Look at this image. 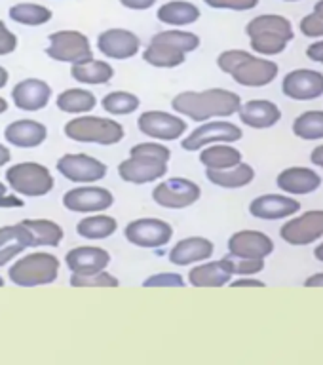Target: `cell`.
I'll use <instances>...</instances> for the list:
<instances>
[{"label":"cell","mask_w":323,"mask_h":365,"mask_svg":"<svg viewBox=\"0 0 323 365\" xmlns=\"http://www.w3.org/2000/svg\"><path fill=\"white\" fill-rule=\"evenodd\" d=\"M242 97L236 91L225 88H211L204 91H181L171 99V108L175 113L194 120L205 122L211 118H228L238 113Z\"/></svg>","instance_id":"cell-1"},{"label":"cell","mask_w":323,"mask_h":365,"mask_svg":"<svg viewBox=\"0 0 323 365\" xmlns=\"http://www.w3.org/2000/svg\"><path fill=\"white\" fill-rule=\"evenodd\" d=\"M59 274V259L51 253H31L17 259L8 270V278L19 287H39L50 285Z\"/></svg>","instance_id":"cell-2"},{"label":"cell","mask_w":323,"mask_h":365,"mask_svg":"<svg viewBox=\"0 0 323 365\" xmlns=\"http://www.w3.org/2000/svg\"><path fill=\"white\" fill-rule=\"evenodd\" d=\"M65 135L73 141L96 143L108 147L124 139V128L116 120L84 114L65 124Z\"/></svg>","instance_id":"cell-3"},{"label":"cell","mask_w":323,"mask_h":365,"mask_svg":"<svg viewBox=\"0 0 323 365\" xmlns=\"http://www.w3.org/2000/svg\"><path fill=\"white\" fill-rule=\"evenodd\" d=\"M6 181L19 196L29 198H40L53 190V175L46 165L39 162H21L8 168Z\"/></svg>","instance_id":"cell-4"},{"label":"cell","mask_w":323,"mask_h":365,"mask_svg":"<svg viewBox=\"0 0 323 365\" xmlns=\"http://www.w3.org/2000/svg\"><path fill=\"white\" fill-rule=\"evenodd\" d=\"M50 46L46 48V56L59 63H82L93 57L90 38L78 31H57L50 34Z\"/></svg>","instance_id":"cell-5"},{"label":"cell","mask_w":323,"mask_h":365,"mask_svg":"<svg viewBox=\"0 0 323 365\" xmlns=\"http://www.w3.org/2000/svg\"><path fill=\"white\" fill-rule=\"evenodd\" d=\"M124 234L125 240L137 247L156 250V247H164L170 244L173 238V227L162 219L145 217V219H135V221L128 222Z\"/></svg>","instance_id":"cell-6"},{"label":"cell","mask_w":323,"mask_h":365,"mask_svg":"<svg viewBox=\"0 0 323 365\" xmlns=\"http://www.w3.org/2000/svg\"><path fill=\"white\" fill-rule=\"evenodd\" d=\"M202 196V188L185 177H170L153 190V200L168 210H185L190 207Z\"/></svg>","instance_id":"cell-7"},{"label":"cell","mask_w":323,"mask_h":365,"mask_svg":"<svg viewBox=\"0 0 323 365\" xmlns=\"http://www.w3.org/2000/svg\"><path fill=\"white\" fill-rule=\"evenodd\" d=\"M278 73L280 67L276 61L247 53L232 68L230 76H232L236 84L245 86V88H265V86L272 84L276 76H278Z\"/></svg>","instance_id":"cell-8"},{"label":"cell","mask_w":323,"mask_h":365,"mask_svg":"<svg viewBox=\"0 0 323 365\" xmlns=\"http://www.w3.org/2000/svg\"><path fill=\"white\" fill-rule=\"evenodd\" d=\"M280 236L289 245H310L323 238V210H310L302 215L291 217L280 228Z\"/></svg>","instance_id":"cell-9"},{"label":"cell","mask_w":323,"mask_h":365,"mask_svg":"<svg viewBox=\"0 0 323 365\" xmlns=\"http://www.w3.org/2000/svg\"><path fill=\"white\" fill-rule=\"evenodd\" d=\"M244 137L242 128L232 122H205L181 141V147L188 153L200 150V148L213 145V143H236Z\"/></svg>","instance_id":"cell-10"},{"label":"cell","mask_w":323,"mask_h":365,"mask_svg":"<svg viewBox=\"0 0 323 365\" xmlns=\"http://www.w3.org/2000/svg\"><path fill=\"white\" fill-rule=\"evenodd\" d=\"M137 128L143 135L153 137L158 141H175L185 135L187 122L165 110H147L137 120Z\"/></svg>","instance_id":"cell-11"},{"label":"cell","mask_w":323,"mask_h":365,"mask_svg":"<svg viewBox=\"0 0 323 365\" xmlns=\"http://www.w3.org/2000/svg\"><path fill=\"white\" fill-rule=\"evenodd\" d=\"M56 168L73 182H97L107 175V165L88 154H63Z\"/></svg>","instance_id":"cell-12"},{"label":"cell","mask_w":323,"mask_h":365,"mask_svg":"<svg viewBox=\"0 0 323 365\" xmlns=\"http://www.w3.org/2000/svg\"><path fill=\"white\" fill-rule=\"evenodd\" d=\"M282 91L295 101H312L323 96V73L314 68H295L284 76Z\"/></svg>","instance_id":"cell-13"},{"label":"cell","mask_w":323,"mask_h":365,"mask_svg":"<svg viewBox=\"0 0 323 365\" xmlns=\"http://www.w3.org/2000/svg\"><path fill=\"white\" fill-rule=\"evenodd\" d=\"M113 204V192L103 187H76L63 196V205L74 213H101Z\"/></svg>","instance_id":"cell-14"},{"label":"cell","mask_w":323,"mask_h":365,"mask_svg":"<svg viewBox=\"0 0 323 365\" xmlns=\"http://www.w3.org/2000/svg\"><path fill=\"white\" fill-rule=\"evenodd\" d=\"M168 173V164L143 154H130V158L120 162L118 175L131 185H145V182L158 181Z\"/></svg>","instance_id":"cell-15"},{"label":"cell","mask_w":323,"mask_h":365,"mask_svg":"<svg viewBox=\"0 0 323 365\" xmlns=\"http://www.w3.org/2000/svg\"><path fill=\"white\" fill-rule=\"evenodd\" d=\"M97 48L108 59H131L139 53L141 40L128 29H108L97 36Z\"/></svg>","instance_id":"cell-16"},{"label":"cell","mask_w":323,"mask_h":365,"mask_svg":"<svg viewBox=\"0 0 323 365\" xmlns=\"http://www.w3.org/2000/svg\"><path fill=\"white\" fill-rule=\"evenodd\" d=\"M301 211V202L287 194H261L250 204V213L262 221H282Z\"/></svg>","instance_id":"cell-17"},{"label":"cell","mask_w":323,"mask_h":365,"mask_svg":"<svg viewBox=\"0 0 323 365\" xmlns=\"http://www.w3.org/2000/svg\"><path fill=\"white\" fill-rule=\"evenodd\" d=\"M276 185L282 192L289 194V196H307L322 187V177L312 168L291 165V168L280 171L276 177Z\"/></svg>","instance_id":"cell-18"},{"label":"cell","mask_w":323,"mask_h":365,"mask_svg":"<svg viewBox=\"0 0 323 365\" xmlns=\"http://www.w3.org/2000/svg\"><path fill=\"white\" fill-rule=\"evenodd\" d=\"M11 99L17 108L34 113L48 107L51 99V86L40 78H25L11 90Z\"/></svg>","instance_id":"cell-19"},{"label":"cell","mask_w":323,"mask_h":365,"mask_svg":"<svg viewBox=\"0 0 323 365\" xmlns=\"http://www.w3.org/2000/svg\"><path fill=\"white\" fill-rule=\"evenodd\" d=\"M228 253L238 257H265L272 255L274 242L261 230H238L228 238Z\"/></svg>","instance_id":"cell-20"},{"label":"cell","mask_w":323,"mask_h":365,"mask_svg":"<svg viewBox=\"0 0 323 365\" xmlns=\"http://www.w3.org/2000/svg\"><path fill=\"white\" fill-rule=\"evenodd\" d=\"M65 264L74 274L101 272L111 264V253L97 245H80L65 255Z\"/></svg>","instance_id":"cell-21"},{"label":"cell","mask_w":323,"mask_h":365,"mask_svg":"<svg viewBox=\"0 0 323 365\" xmlns=\"http://www.w3.org/2000/svg\"><path fill=\"white\" fill-rule=\"evenodd\" d=\"M238 116L240 122L253 130H268L282 120V110L276 103L268 99H251L240 105Z\"/></svg>","instance_id":"cell-22"},{"label":"cell","mask_w":323,"mask_h":365,"mask_svg":"<svg viewBox=\"0 0 323 365\" xmlns=\"http://www.w3.org/2000/svg\"><path fill=\"white\" fill-rule=\"evenodd\" d=\"M4 139L17 148H36L48 139V128L36 120H16L6 125Z\"/></svg>","instance_id":"cell-23"},{"label":"cell","mask_w":323,"mask_h":365,"mask_svg":"<svg viewBox=\"0 0 323 365\" xmlns=\"http://www.w3.org/2000/svg\"><path fill=\"white\" fill-rule=\"evenodd\" d=\"M215 251L213 242L204 236H188V238L179 240L173 250L170 251V261L177 267H187L194 262H202L211 259Z\"/></svg>","instance_id":"cell-24"},{"label":"cell","mask_w":323,"mask_h":365,"mask_svg":"<svg viewBox=\"0 0 323 365\" xmlns=\"http://www.w3.org/2000/svg\"><path fill=\"white\" fill-rule=\"evenodd\" d=\"M232 268L222 257L219 261H202L188 272V284L194 287H222L232 279Z\"/></svg>","instance_id":"cell-25"},{"label":"cell","mask_w":323,"mask_h":365,"mask_svg":"<svg viewBox=\"0 0 323 365\" xmlns=\"http://www.w3.org/2000/svg\"><path fill=\"white\" fill-rule=\"evenodd\" d=\"M27 247H34V242L27 227H23V222L0 227V267L21 255Z\"/></svg>","instance_id":"cell-26"},{"label":"cell","mask_w":323,"mask_h":365,"mask_svg":"<svg viewBox=\"0 0 323 365\" xmlns=\"http://www.w3.org/2000/svg\"><path fill=\"white\" fill-rule=\"evenodd\" d=\"M205 177L211 185L221 188H244L255 179V170L250 164H245L244 160L232 168L225 170H205Z\"/></svg>","instance_id":"cell-27"},{"label":"cell","mask_w":323,"mask_h":365,"mask_svg":"<svg viewBox=\"0 0 323 365\" xmlns=\"http://www.w3.org/2000/svg\"><path fill=\"white\" fill-rule=\"evenodd\" d=\"M200 8L194 6L193 2H185V0H171L165 2L158 8L156 17L158 21L171 25V27H185V25H193L200 19Z\"/></svg>","instance_id":"cell-28"},{"label":"cell","mask_w":323,"mask_h":365,"mask_svg":"<svg viewBox=\"0 0 323 365\" xmlns=\"http://www.w3.org/2000/svg\"><path fill=\"white\" fill-rule=\"evenodd\" d=\"M200 162L205 170H225L242 162V153L232 147V143H213L200 148Z\"/></svg>","instance_id":"cell-29"},{"label":"cell","mask_w":323,"mask_h":365,"mask_svg":"<svg viewBox=\"0 0 323 365\" xmlns=\"http://www.w3.org/2000/svg\"><path fill=\"white\" fill-rule=\"evenodd\" d=\"M71 76L76 82L90 86H101L111 82L114 76V68L111 63L97 61V59H86L82 63H74L71 67Z\"/></svg>","instance_id":"cell-30"},{"label":"cell","mask_w":323,"mask_h":365,"mask_svg":"<svg viewBox=\"0 0 323 365\" xmlns=\"http://www.w3.org/2000/svg\"><path fill=\"white\" fill-rule=\"evenodd\" d=\"M255 33H276L282 34L285 38L293 40L295 38V31L293 25L287 17L278 16V14H262V16L253 17L247 25H245V34L251 36Z\"/></svg>","instance_id":"cell-31"},{"label":"cell","mask_w":323,"mask_h":365,"mask_svg":"<svg viewBox=\"0 0 323 365\" xmlns=\"http://www.w3.org/2000/svg\"><path fill=\"white\" fill-rule=\"evenodd\" d=\"M57 108L67 114H86L97 105L96 96L82 88H68L57 96Z\"/></svg>","instance_id":"cell-32"},{"label":"cell","mask_w":323,"mask_h":365,"mask_svg":"<svg viewBox=\"0 0 323 365\" xmlns=\"http://www.w3.org/2000/svg\"><path fill=\"white\" fill-rule=\"evenodd\" d=\"M21 222L33 236L34 247H40V245L57 247L61 244L63 236H65L63 228L56 221H50V219H25Z\"/></svg>","instance_id":"cell-33"},{"label":"cell","mask_w":323,"mask_h":365,"mask_svg":"<svg viewBox=\"0 0 323 365\" xmlns=\"http://www.w3.org/2000/svg\"><path fill=\"white\" fill-rule=\"evenodd\" d=\"M143 59L153 65V67L158 68H175L179 65L187 61V53L175 50L168 44H162V42H154L150 40V44L147 46V50L143 51Z\"/></svg>","instance_id":"cell-34"},{"label":"cell","mask_w":323,"mask_h":365,"mask_svg":"<svg viewBox=\"0 0 323 365\" xmlns=\"http://www.w3.org/2000/svg\"><path fill=\"white\" fill-rule=\"evenodd\" d=\"M118 228V221L111 215H88L76 225V234L84 240H105L113 236Z\"/></svg>","instance_id":"cell-35"},{"label":"cell","mask_w":323,"mask_h":365,"mask_svg":"<svg viewBox=\"0 0 323 365\" xmlns=\"http://www.w3.org/2000/svg\"><path fill=\"white\" fill-rule=\"evenodd\" d=\"M293 133L302 141L323 139V110H307L293 120Z\"/></svg>","instance_id":"cell-36"},{"label":"cell","mask_w":323,"mask_h":365,"mask_svg":"<svg viewBox=\"0 0 323 365\" xmlns=\"http://www.w3.org/2000/svg\"><path fill=\"white\" fill-rule=\"evenodd\" d=\"M10 19L27 25V27H40L51 19V10L42 4H16L10 8Z\"/></svg>","instance_id":"cell-37"},{"label":"cell","mask_w":323,"mask_h":365,"mask_svg":"<svg viewBox=\"0 0 323 365\" xmlns=\"http://www.w3.org/2000/svg\"><path fill=\"white\" fill-rule=\"evenodd\" d=\"M101 105L113 116H125L141 107V99L131 91H111L108 96L103 97Z\"/></svg>","instance_id":"cell-38"},{"label":"cell","mask_w":323,"mask_h":365,"mask_svg":"<svg viewBox=\"0 0 323 365\" xmlns=\"http://www.w3.org/2000/svg\"><path fill=\"white\" fill-rule=\"evenodd\" d=\"M150 40L171 46V48H175L183 53H190V51L198 50L200 46L198 34L188 33V31H162V33L154 34Z\"/></svg>","instance_id":"cell-39"},{"label":"cell","mask_w":323,"mask_h":365,"mask_svg":"<svg viewBox=\"0 0 323 365\" xmlns=\"http://www.w3.org/2000/svg\"><path fill=\"white\" fill-rule=\"evenodd\" d=\"M250 44L253 51L261 53V56H278L285 51L289 40L276 33H255L250 36Z\"/></svg>","instance_id":"cell-40"},{"label":"cell","mask_w":323,"mask_h":365,"mask_svg":"<svg viewBox=\"0 0 323 365\" xmlns=\"http://www.w3.org/2000/svg\"><path fill=\"white\" fill-rule=\"evenodd\" d=\"M71 285L78 287V289H84V287H108V289H114V287H118L120 282L116 276L108 274L107 270H101V272L91 274L73 272V276H71Z\"/></svg>","instance_id":"cell-41"},{"label":"cell","mask_w":323,"mask_h":365,"mask_svg":"<svg viewBox=\"0 0 323 365\" xmlns=\"http://www.w3.org/2000/svg\"><path fill=\"white\" fill-rule=\"evenodd\" d=\"M225 259L232 268L234 276H255L265 270V259H259V257H238L228 253Z\"/></svg>","instance_id":"cell-42"},{"label":"cell","mask_w":323,"mask_h":365,"mask_svg":"<svg viewBox=\"0 0 323 365\" xmlns=\"http://www.w3.org/2000/svg\"><path fill=\"white\" fill-rule=\"evenodd\" d=\"M130 154H143V156H150V158H156L160 162H170L171 160V150L160 143L148 141V143H139L135 147H131Z\"/></svg>","instance_id":"cell-43"},{"label":"cell","mask_w":323,"mask_h":365,"mask_svg":"<svg viewBox=\"0 0 323 365\" xmlns=\"http://www.w3.org/2000/svg\"><path fill=\"white\" fill-rule=\"evenodd\" d=\"M145 287H185V278H183L181 274L177 272H158L153 274V276H148L145 282H143Z\"/></svg>","instance_id":"cell-44"},{"label":"cell","mask_w":323,"mask_h":365,"mask_svg":"<svg viewBox=\"0 0 323 365\" xmlns=\"http://www.w3.org/2000/svg\"><path fill=\"white\" fill-rule=\"evenodd\" d=\"M299 29L308 38H323V17L312 11V14L302 17L301 23H299Z\"/></svg>","instance_id":"cell-45"},{"label":"cell","mask_w":323,"mask_h":365,"mask_svg":"<svg viewBox=\"0 0 323 365\" xmlns=\"http://www.w3.org/2000/svg\"><path fill=\"white\" fill-rule=\"evenodd\" d=\"M205 4L215 10H234V11H247L257 8L259 0H204Z\"/></svg>","instance_id":"cell-46"},{"label":"cell","mask_w":323,"mask_h":365,"mask_svg":"<svg viewBox=\"0 0 323 365\" xmlns=\"http://www.w3.org/2000/svg\"><path fill=\"white\" fill-rule=\"evenodd\" d=\"M17 48V36L0 21V56H10Z\"/></svg>","instance_id":"cell-47"},{"label":"cell","mask_w":323,"mask_h":365,"mask_svg":"<svg viewBox=\"0 0 323 365\" xmlns=\"http://www.w3.org/2000/svg\"><path fill=\"white\" fill-rule=\"evenodd\" d=\"M228 285H230V287H265V282H262V279H257V278H253V276H240L238 279H230V282H228Z\"/></svg>","instance_id":"cell-48"},{"label":"cell","mask_w":323,"mask_h":365,"mask_svg":"<svg viewBox=\"0 0 323 365\" xmlns=\"http://www.w3.org/2000/svg\"><path fill=\"white\" fill-rule=\"evenodd\" d=\"M307 57L310 61L322 63L323 65V38L318 40V42H314L307 48Z\"/></svg>","instance_id":"cell-49"},{"label":"cell","mask_w":323,"mask_h":365,"mask_svg":"<svg viewBox=\"0 0 323 365\" xmlns=\"http://www.w3.org/2000/svg\"><path fill=\"white\" fill-rule=\"evenodd\" d=\"M154 2L156 0H120V4L128 8V10H148V8H153Z\"/></svg>","instance_id":"cell-50"},{"label":"cell","mask_w":323,"mask_h":365,"mask_svg":"<svg viewBox=\"0 0 323 365\" xmlns=\"http://www.w3.org/2000/svg\"><path fill=\"white\" fill-rule=\"evenodd\" d=\"M25 202L21 198H17L16 194H2L0 196V207H23Z\"/></svg>","instance_id":"cell-51"},{"label":"cell","mask_w":323,"mask_h":365,"mask_svg":"<svg viewBox=\"0 0 323 365\" xmlns=\"http://www.w3.org/2000/svg\"><path fill=\"white\" fill-rule=\"evenodd\" d=\"M304 287H323V272H316L304 279Z\"/></svg>","instance_id":"cell-52"},{"label":"cell","mask_w":323,"mask_h":365,"mask_svg":"<svg viewBox=\"0 0 323 365\" xmlns=\"http://www.w3.org/2000/svg\"><path fill=\"white\" fill-rule=\"evenodd\" d=\"M310 162H312L316 168H322L323 170V145H319V147L314 148L312 154H310Z\"/></svg>","instance_id":"cell-53"},{"label":"cell","mask_w":323,"mask_h":365,"mask_svg":"<svg viewBox=\"0 0 323 365\" xmlns=\"http://www.w3.org/2000/svg\"><path fill=\"white\" fill-rule=\"evenodd\" d=\"M10 158H11L10 148L4 147V145L0 143V168H2V165L8 164V162H10Z\"/></svg>","instance_id":"cell-54"},{"label":"cell","mask_w":323,"mask_h":365,"mask_svg":"<svg viewBox=\"0 0 323 365\" xmlns=\"http://www.w3.org/2000/svg\"><path fill=\"white\" fill-rule=\"evenodd\" d=\"M8 80H10V74H8V71L0 65V90L8 84Z\"/></svg>","instance_id":"cell-55"},{"label":"cell","mask_w":323,"mask_h":365,"mask_svg":"<svg viewBox=\"0 0 323 365\" xmlns=\"http://www.w3.org/2000/svg\"><path fill=\"white\" fill-rule=\"evenodd\" d=\"M314 257H316L319 262H323V242L316 247V250H314Z\"/></svg>","instance_id":"cell-56"},{"label":"cell","mask_w":323,"mask_h":365,"mask_svg":"<svg viewBox=\"0 0 323 365\" xmlns=\"http://www.w3.org/2000/svg\"><path fill=\"white\" fill-rule=\"evenodd\" d=\"M314 14H318L319 17H323V0H318L316 6H314Z\"/></svg>","instance_id":"cell-57"},{"label":"cell","mask_w":323,"mask_h":365,"mask_svg":"<svg viewBox=\"0 0 323 365\" xmlns=\"http://www.w3.org/2000/svg\"><path fill=\"white\" fill-rule=\"evenodd\" d=\"M8 110V101H6L4 97H0V114H4Z\"/></svg>","instance_id":"cell-58"},{"label":"cell","mask_w":323,"mask_h":365,"mask_svg":"<svg viewBox=\"0 0 323 365\" xmlns=\"http://www.w3.org/2000/svg\"><path fill=\"white\" fill-rule=\"evenodd\" d=\"M2 194H6V185H4V182H0V196H2Z\"/></svg>","instance_id":"cell-59"},{"label":"cell","mask_w":323,"mask_h":365,"mask_svg":"<svg viewBox=\"0 0 323 365\" xmlns=\"http://www.w3.org/2000/svg\"><path fill=\"white\" fill-rule=\"evenodd\" d=\"M0 287H4V279L0 278Z\"/></svg>","instance_id":"cell-60"},{"label":"cell","mask_w":323,"mask_h":365,"mask_svg":"<svg viewBox=\"0 0 323 365\" xmlns=\"http://www.w3.org/2000/svg\"><path fill=\"white\" fill-rule=\"evenodd\" d=\"M284 2H299V0H284Z\"/></svg>","instance_id":"cell-61"}]
</instances>
